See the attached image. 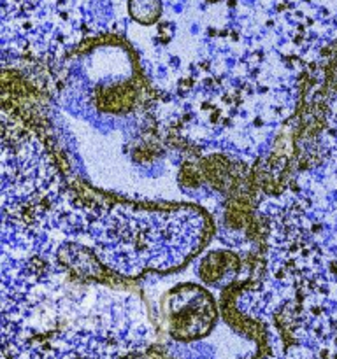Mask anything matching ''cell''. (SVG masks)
Here are the masks:
<instances>
[{
  "mask_svg": "<svg viewBox=\"0 0 337 359\" xmlns=\"http://www.w3.org/2000/svg\"><path fill=\"white\" fill-rule=\"evenodd\" d=\"M128 12L141 25H153L162 16V0H128Z\"/></svg>",
  "mask_w": 337,
  "mask_h": 359,
  "instance_id": "obj_1",
  "label": "cell"
},
{
  "mask_svg": "<svg viewBox=\"0 0 337 359\" xmlns=\"http://www.w3.org/2000/svg\"><path fill=\"white\" fill-rule=\"evenodd\" d=\"M211 2H218V0H211Z\"/></svg>",
  "mask_w": 337,
  "mask_h": 359,
  "instance_id": "obj_2",
  "label": "cell"
}]
</instances>
